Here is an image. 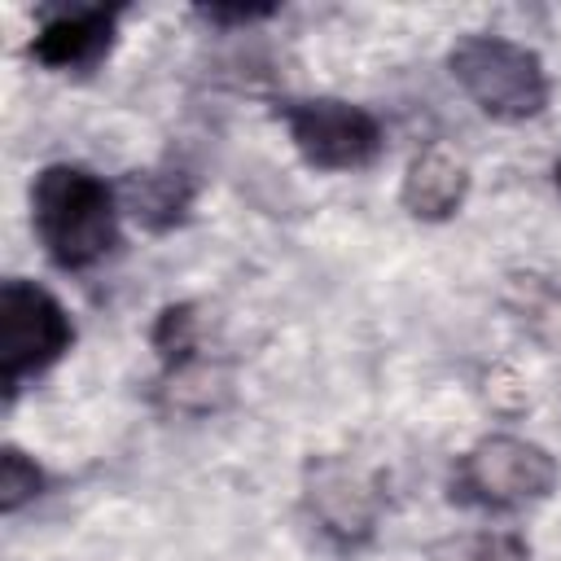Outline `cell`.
Masks as SVG:
<instances>
[{"mask_svg": "<svg viewBox=\"0 0 561 561\" xmlns=\"http://www.w3.org/2000/svg\"><path fill=\"white\" fill-rule=\"evenodd\" d=\"M276 114L289 131L294 153L324 175L368 171L386 149L381 118L346 96H289Z\"/></svg>", "mask_w": 561, "mask_h": 561, "instance_id": "cell-5", "label": "cell"}, {"mask_svg": "<svg viewBox=\"0 0 561 561\" xmlns=\"http://www.w3.org/2000/svg\"><path fill=\"white\" fill-rule=\"evenodd\" d=\"M206 22L215 26H250V22H263L276 13V4H202L197 9Z\"/></svg>", "mask_w": 561, "mask_h": 561, "instance_id": "cell-11", "label": "cell"}, {"mask_svg": "<svg viewBox=\"0 0 561 561\" xmlns=\"http://www.w3.org/2000/svg\"><path fill=\"white\" fill-rule=\"evenodd\" d=\"M75 346V320L66 302L44 289L39 280L9 276L0 285V386L4 399H18V390L35 377H44L53 364H61Z\"/></svg>", "mask_w": 561, "mask_h": 561, "instance_id": "cell-4", "label": "cell"}, {"mask_svg": "<svg viewBox=\"0 0 561 561\" xmlns=\"http://www.w3.org/2000/svg\"><path fill=\"white\" fill-rule=\"evenodd\" d=\"M118 184L83 162H48L31 180V232L57 272H92L118 250Z\"/></svg>", "mask_w": 561, "mask_h": 561, "instance_id": "cell-1", "label": "cell"}, {"mask_svg": "<svg viewBox=\"0 0 561 561\" xmlns=\"http://www.w3.org/2000/svg\"><path fill=\"white\" fill-rule=\"evenodd\" d=\"M35 495H44V469L35 465V456H26L22 447L9 443L0 451V508L4 513H18Z\"/></svg>", "mask_w": 561, "mask_h": 561, "instance_id": "cell-10", "label": "cell"}, {"mask_svg": "<svg viewBox=\"0 0 561 561\" xmlns=\"http://www.w3.org/2000/svg\"><path fill=\"white\" fill-rule=\"evenodd\" d=\"M447 75L491 123H508V127L530 123L552 101V79L543 57L495 31L460 35L447 53Z\"/></svg>", "mask_w": 561, "mask_h": 561, "instance_id": "cell-3", "label": "cell"}, {"mask_svg": "<svg viewBox=\"0 0 561 561\" xmlns=\"http://www.w3.org/2000/svg\"><path fill=\"white\" fill-rule=\"evenodd\" d=\"M561 482V465L548 447L522 434H486L451 460L447 500L469 513L508 517L543 504Z\"/></svg>", "mask_w": 561, "mask_h": 561, "instance_id": "cell-2", "label": "cell"}, {"mask_svg": "<svg viewBox=\"0 0 561 561\" xmlns=\"http://www.w3.org/2000/svg\"><path fill=\"white\" fill-rule=\"evenodd\" d=\"M552 180H557V188H561V162H557V167H552Z\"/></svg>", "mask_w": 561, "mask_h": 561, "instance_id": "cell-12", "label": "cell"}, {"mask_svg": "<svg viewBox=\"0 0 561 561\" xmlns=\"http://www.w3.org/2000/svg\"><path fill=\"white\" fill-rule=\"evenodd\" d=\"M193 202H197V180L180 162H153V167L127 171L118 180V206H123V215L136 228L153 232V237L175 232L193 215Z\"/></svg>", "mask_w": 561, "mask_h": 561, "instance_id": "cell-9", "label": "cell"}, {"mask_svg": "<svg viewBox=\"0 0 561 561\" xmlns=\"http://www.w3.org/2000/svg\"><path fill=\"white\" fill-rule=\"evenodd\" d=\"M302 500H307V513L320 526V535L329 543H337L342 552H355L377 530V504H381L377 486H373V478L364 469H355L342 456L307 460Z\"/></svg>", "mask_w": 561, "mask_h": 561, "instance_id": "cell-6", "label": "cell"}, {"mask_svg": "<svg viewBox=\"0 0 561 561\" xmlns=\"http://www.w3.org/2000/svg\"><path fill=\"white\" fill-rule=\"evenodd\" d=\"M118 18H123V9H114V4L48 9V13H39L26 53L35 66H44L53 75H92L118 39Z\"/></svg>", "mask_w": 561, "mask_h": 561, "instance_id": "cell-7", "label": "cell"}, {"mask_svg": "<svg viewBox=\"0 0 561 561\" xmlns=\"http://www.w3.org/2000/svg\"><path fill=\"white\" fill-rule=\"evenodd\" d=\"M465 197H469V162L451 145L434 140L421 153H412V162L399 180V206L412 219L447 224L465 210Z\"/></svg>", "mask_w": 561, "mask_h": 561, "instance_id": "cell-8", "label": "cell"}]
</instances>
